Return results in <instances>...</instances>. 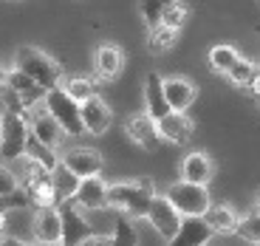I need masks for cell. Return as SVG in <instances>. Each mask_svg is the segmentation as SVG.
<instances>
[{
  "instance_id": "25",
  "label": "cell",
  "mask_w": 260,
  "mask_h": 246,
  "mask_svg": "<svg viewBox=\"0 0 260 246\" xmlns=\"http://www.w3.org/2000/svg\"><path fill=\"white\" fill-rule=\"evenodd\" d=\"M257 68H260V65L254 63V59H246V57L241 54V57L235 59V65L229 68L226 74H223V77H226L232 85H238V88H246L249 79H252L254 74H257Z\"/></svg>"
},
{
  "instance_id": "15",
  "label": "cell",
  "mask_w": 260,
  "mask_h": 246,
  "mask_svg": "<svg viewBox=\"0 0 260 246\" xmlns=\"http://www.w3.org/2000/svg\"><path fill=\"white\" fill-rule=\"evenodd\" d=\"M28 119H31V136L37 139V142L48 144V147H54V150L62 147V142H65L68 133H65V128L48 113L46 108L37 110V113H31Z\"/></svg>"
},
{
  "instance_id": "29",
  "label": "cell",
  "mask_w": 260,
  "mask_h": 246,
  "mask_svg": "<svg viewBox=\"0 0 260 246\" xmlns=\"http://www.w3.org/2000/svg\"><path fill=\"white\" fill-rule=\"evenodd\" d=\"M113 243H139V232L133 227L130 215L124 212H116V224H113Z\"/></svg>"
},
{
  "instance_id": "37",
  "label": "cell",
  "mask_w": 260,
  "mask_h": 246,
  "mask_svg": "<svg viewBox=\"0 0 260 246\" xmlns=\"http://www.w3.org/2000/svg\"><path fill=\"white\" fill-rule=\"evenodd\" d=\"M257 212H260V198H257Z\"/></svg>"
},
{
  "instance_id": "3",
  "label": "cell",
  "mask_w": 260,
  "mask_h": 246,
  "mask_svg": "<svg viewBox=\"0 0 260 246\" xmlns=\"http://www.w3.org/2000/svg\"><path fill=\"white\" fill-rule=\"evenodd\" d=\"M12 65H17L20 71H26L31 79H37L43 88H57L65 77L62 65H59L51 54H46L43 48H34V46H20L17 51H14Z\"/></svg>"
},
{
  "instance_id": "1",
  "label": "cell",
  "mask_w": 260,
  "mask_h": 246,
  "mask_svg": "<svg viewBox=\"0 0 260 246\" xmlns=\"http://www.w3.org/2000/svg\"><path fill=\"white\" fill-rule=\"evenodd\" d=\"M156 198V184L150 178H133V181H113L108 187L111 209L124 212L130 218H147V209Z\"/></svg>"
},
{
  "instance_id": "13",
  "label": "cell",
  "mask_w": 260,
  "mask_h": 246,
  "mask_svg": "<svg viewBox=\"0 0 260 246\" xmlns=\"http://www.w3.org/2000/svg\"><path fill=\"white\" fill-rule=\"evenodd\" d=\"M108 187H111V184L105 181V178H99V173L96 175H88V178L79 181V190H77V195H74V201H77L85 212L108 209V207H111V201H108Z\"/></svg>"
},
{
  "instance_id": "20",
  "label": "cell",
  "mask_w": 260,
  "mask_h": 246,
  "mask_svg": "<svg viewBox=\"0 0 260 246\" xmlns=\"http://www.w3.org/2000/svg\"><path fill=\"white\" fill-rule=\"evenodd\" d=\"M212 175H215V164H212V159H209L204 150H192V153L184 156V162H181V178L195 181V184H207V187H209Z\"/></svg>"
},
{
  "instance_id": "23",
  "label": "cell",
  "mask_w": 260,
  "mask_h": 246,
  "mask_svg": "<svg viewBox=\"0 0 260 246\" xmlns=\"http://www.w3.org/2000/svg\"><path fill=\"white\" fill-rule=\"evenodd\" d=\"M241 57V51L235 46H229V43H218V46H212L207 51V63H209V68H212L215 74H226L229 68L235 65V59Z\"/></svg>"
},
{
  "instance_id": "22",
  "label": "cell",
  "mask_w": 260,
  "mask_h": 246,
  "mask_svg": "<svg viewBox=\"0 0 260 246\" xmlns=\"http://www.w3.org/2000/svg\"><path fill=\"white\" fill-rule=\"evenodd\" d=\"M51 181H54V190H57V198L65 201V198H74V195H77L79 181H82V178H79V175L74 173L62 159H59V164L51 170Z\"/></svg>"
},
{
  "instance_id": "7",
  "label": "cell",
  "mask_w": 260,
  "mask_h": 246,
  "mask_svg": "<svg viewBox=\"0 0 260 246\" xmlns=\"http://www.w3.org/2000/svg\"><path fill=\"white\" fill-rule=\"evenodd\" d=\"M181 218L184 215L178 212L176 204L167 198V193L164 195L156 193V198H153V204H150V209H147V221H150V227L158 232V238L170 243V240L176 238L178 227H181Z\"/></svg>"
},
{
  "instance_id": "34",
  "label": "cell",
  "mask_w": 260,
  "mask_h": 246,
  "mask_svg": "<svg viewBox=\"0 0 260 246\" xmlns=\"http://www.w3.org/2000/svg\"><path fill=\"white\" fill-rule=\"evenodd\" d=\"M6 71H9V68H6L3 63H0V82H6Z\"/></svg>"
},
{
  "instance_id": "10",
  "label": "cell",
  "mask_w": 260,
  "mask_h": 246,
  "mask_svg": "<svg viewBox=\"0 0 260 246\" xmlns=\"http://www.w3.org/2000/svg\"><path fill=\"white\" fill-rule=\"evenodd\" d=\"M79 110H82L85 133L102 136V133H108V128L113 125V110H111V105L105 102V99L99 97V94H93L91 99L79 102Z\"/></svg>"
},
{
  "instance_id": "6",
  "label": "cell",
  "mask_w": 260,
  "mask_h": 246,
  "mask_svg": "<svg viewBox=\"0 0 260 246\" xmlns=\"http://www.w3.org/2000/svg\"><path fill=\"white\" fill-rule=\"evenodd\" d=\"M167 198L176 204V209L181 215H207L209 204H212L207 184H195V181H187V178L170 184Z\"/></svg>"
},
{
  "instance_id": "14",
  "label": "cell",
  "mask_w": 260,
  "mask_h": 246,
  "mask_svg": "<svg viewBox=\"0 0 260 246\" xmlns=\"http://www.w3.org/2000/svg\"><path fill=\"white\" fill-rule=\"evenodd\" d=\"M68 167L74 170V173L79 175V178H88V175H96V173H102V167H105V156L99 153L96 147H71V150H65L62 156H59Z\"/></svg>"
},
{
  "instance_id": "28",
  "label": "cell",
  "mask_w": 260,
  "mask_h": 246,
  "mask_svg": "<svg viewBox=\"0 0 260 246\" xmlns=\"http://www.w3.org/2000/svg\"><path fill=\"white\" fill-rule=\"evenodd\" d=\"M187 17H189V6H187V3H181V0H176V3H170V6L161 12L158 23H161V26H167V28L181 32V26L187 23Z\"/></svg>"
},
{
  "instance_id": "30",
  "label": "cell",
  "mask_w": 260,
  "mask_h": 246,
  "mask_svg": "<svg viewBox=\"0 0 260 246\" xmlns=\"http://www.w3.org/2000/svg\"><path fill=\"white\" fill-rule=\"evenodd\" d=\"M170 3H176V0H142V3H139V12H142L144 23H147V26H156L158 17H161V12L170 6Z\"/></svg>"
},
{
  "instance_id": "21",
  "label": "cell",
  "mask_w": 260,
  "mask_h": 246,
  "mask_svg": "<svg viewBox=\"0 0 260 246\" xmlns=\"http://www.w3.org/2000/svg\"><path fill=\"white\" fill-rule=\"evenodd\" d=\"M204 218L209 221V227L215 229V235H232V232H238V224H241L238 212L229 204H209Z\"/></svg>"
},
{
  "instance_id": "4",
  "label": "cell",
  "mask_w": 260,
  "mask_h": 246,
  "mask_svg": "<svg viewBox=\"0 0 260 246\" xmlns=\"http://www.w3.org/2000/svg\"><path fill=\"white\" fill-rule=\"evenodd\" d=\"M43 108L57 119L59 125L65 128L68 136H79L85 133V125H82V110H79V102L65 91L62 85L57 88H48L46 91V99H43Z\"/></svg>"
},
{
  "instance_id": "8",
  "label": "cell",
  "mask_w": 260,
  "mask_h": 246,
  "mask_svg": "<svg viewBox=\"0 0 260 246\" xmlns=\"http://www.w3.org/2000/svg\"><path fill=\"white\" fill-rule=\"evenodd\" d=\"M31 235L40 243H62V218L59 207H34L31 215Z\"/></svg>"
},
{
  "instance_id": "27",
  "label": "cell",
  "mask_w": 260,
  "mask_h": 246,
  "mask_svg": "<svg viewBox=\"0 0 260 246\" xmlns=\"http://www.w3.org/2000/svg\"><path fill=\"white\" fill-rule=\"evenodd\" d=\"M59 85H62V88L71 94L77 102H85V99H91L93 94H96V85H93L88 77H62V82H59Z\"/></svg>"
},
{
  "instance_id": "5",
  "label": "cell",
  "mask_w": 260,
  "mask_h": 246,
  "mask_svg": "<svg viewBox=\"0 0 260 246\" xmlns=\"http://www.w3.org/2000/svg\"><path fill=\"white\" fill-rule=\"evenodd\" d=\"M59 207V218H62V243L77 246V243H96V235L93 227L85 218V209L79 207L74 198H65L57 204Z\"/></svg>"
},
{
  "instance_id": "2",
  "label": "cell",
  "mask_w": 260,
  "mask_h": 246,
  "mask_svg": "<svg viewBox=\"0 0 260 246\" xmlns=\"http://www.w3.org/2000/svg\"><path fill=\"white\" fill-rule=\"evenodd\" d=\"M31 139V119L26 110H3L0 113V159L14 162L26 153Z\"/></svg>"
},
{
  "instance_id": "17",
  "label": "cell",
  "mask_w": 260,
  "mask_h": 246,
  "mask_svg": "<svg viewBox=\"0 0 260 246\" xmlns=\"http://www.w3.org/2000/svg\"><path fill=\"white\" fill-rule=\"evenodd\" d=\"M124 68V51L116 43H99L93 51V71L99 79H116Z\"/></svg>"
},
{
  "instance_id": "36",
  "label": "cell",
  "mask_w": 260,
  "mask_h": 246,
  "mask_svg": "<svg viewBox=\"0 0 260 246\" xmlns=\"http://www.w3.org/2000/svg\"><path fill=\"white\" fill-rule=\"evenodd\" d=\"M254 32H257V34H260V26H254Z\"/></svg>"
},
{
  "instance_id": "32",
  "label": "cell",
  "mask_w": 260,
  "mask_h": 246,
  "mask_svg": "<svg viewBox=\"0 0 260 246\" xmlns=\"http://www.w3.org/2000/svg\"><path fill=\"white\" fill-rule=\"evenodd\" d=\"M14 190H20V178H17V173H14L12 167H6V164H0V198L12 195Z\"/></svg>"
},
{
  "instance_id": "18",
  "label": "cell",
  "mask_w": 260,
  "mask_h": 246,
  "mask_svg": "<svg viewBox=\"0 0 260 246\" xmlns=\"http://www.w3.org/2000/svg\"><path fill=\"white\" fill-rule=\"evenodd\" d=\"M144 110H147L156 122L173 110L167 102V97H164V77L158 71H150L147 79H144Z\"/></svg>"
},
{
  "instance_id": "16",
  "label": "cell",
  "mask_w": 260,
  "mask_h": 246,
  "mask_svg": "<svg viewBox=\"0 0 260 246\" xmlns=\"http://www.w3.org/2000/svg\"><path fill=\"white\" fill-rule=\"evenodd\" d=\"M212 235H215V229L209 227V221L204 218V215H184L181 227H178L176 238L170 240V243H176V246H201V243H207Z\"/></svg>"
},
{
  "instance_id": "33",
  "label": "cell",
  "mask_w": 260,
  "mask_h": 246,
  "mask_svg": "<svg viewBox=\"0 0 260 246\" xmlns=\"http://www.w3.org/2000/svg\"><path fill=\"white\" fill-rule=\"evenodd\" d=\"M246 88H249V94H252V97L260 102V68H257V74H254V77L249 79V85H246Z\"/></svg>"
},
{
  "instance_id": "24",
  "label": "cell",
  "mask_w": 260,
  "mask_h": 246,
  "mask_svg": "<svg viewBox=\"0 0 260 246\" xmlns=\"http://www.w3.org/2000/svg\"><path fill=\"white\" fill-rule=\"evenodd\" d=\"M176 40H178L176 28H167L161 23H156L147 32V48H150V54H167L170 48L176 46Z\"/></svg>"
},
{
  "instance_id": "31",
  "label": "cell",
  "mask_w": 260,
  "mask_h": 246,
  "mask_svg": "<svg viewBox=\"0 0 260 246\" xmlns=\"http://www.w3.org/2000/svg\"><path fill=\"white\" fill-rule=\"evenodd\" d=\"M238 235H241L243 240L260 243V212L257 209H254L252 215H246V218H241V224H238Z\"/></svg>"
},
{
  "instance_id": "9",
  "label": "cell",
  "mask_w": 260,
  "mask_h": 246,
  "mask_svg": "<svg viewBox=\"0 0 260 246\" xmlns=\"http://www.w3.org/2000/svg\"><path fill=\"white\" fill-rule=\"evenodd\" d=\"M6 85L20 97V102H23V108H26V110H31L34 105H43L46 91H48V88H43L37 79L28 77L26 71H20L17 65H12V68L6 71Z\"/></svg>"
},
{
  "instance_id": "12",
  "label": "cell",
  "mask_w": 260,
  "mask_h": 246,
  "mask_svg": "<svg viewBox=\"0 0 260 246\" xmlns=\"http://www.w3.org/2000/svg\"><path fill=\"white\" fill-rule=\"evenodd\" d=\"M158 133H161V142L184 147L195 133V122L187 116V110H170L167 116L158 119Z\"/></svg>"
},
{
  "instance_id": "26",
  "label": "cell",
  "mask_w": 260,
  "mask_h": 246,
  "mask_svg": "<svg viewBox=\"0 0 260 246\" xmlns=\"http://www.w3.org/2000/svg\"><path fill=\"white\" fill-rule=\"evenodd\" d=\"M26 156L28 159H34L37 164H43L46 170H54L59 164V156H57V150L54 147H48V144H43V142H37V139H28V144H26Z\"/></svg>"
},
{
  "instance_id": "35",
  "label": "cell",
  "mask_w": 260,
  "mask_h": 246,
  "mask_svg": "<svg viewBox=\"0 0 260 246\" xmlns=\"http://www.w3.org/2000/svg\"><path fill=\"white\" fill-rule=\"evenodd\" d=\"M0 212H6V209H3V198H0Z\"/></svg>"
},
{
  "instance_id": "11",
  "label": "cell",
  "mask_w": 260,
  "mask_h": 246,
  "mask_svg": "<svg viewBox=\"0 0 260 246\" xmlns=\"http://www.w3.org/2000/svg\"><path fill=\"white\" fill-rule=\"evenodd\" d=\"M124 130L133 144H139L142 150H156L161 144V133H158V122L150 116L147 110L144 113H133V116L124 122Z\"/></svg>"
},
{
  "instance_id": "19",
  "label": "cell",
  "mask_w": 260,
  "mask_h": 246,
  "mask_svg": "<svg viewBox=\"0 0 260 246\" xmlns=\"http://www.w3.org/2000/svg\"><path fill=\"white\" fill-rule=\"evenodd\" d=\"M164 97L173 110H187L198 99V85L187 77H167L164 79Z\"/></svg>"
}]
</instances>
